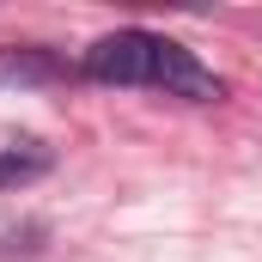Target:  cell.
Instances as JSON below:
<instances>
[{"instance_id": "obj_2", "label": "cell", "mask_w": 262, "mask_h": 262, "mask_svg": "<svg viewBox=\"0 0 262 262\" xmlns=\"http://www.w3.org/2000/svg\"><path fill=\"white\" fill-rule=\"evenodd\" d=\"M67 67L49 49H0V85H49Z\"/></svg>"}, {"instance_id": "obj_3", "label": "cell", "mask_w": 262, "mask_h": 262, "mask_svg": "<svg viewBox=\"0 0 262 262\" xmlns=\"http://www.w3.org/2000/svg\"><path fill=\"white\" fill-rule=\"evenodd\" d=\"M43 171H49V146H37V140L0 146V189H18V183H31Z\"/></svg>"}, {"instance_id": "obj_1", "label": "cell", "mask_w": 262, "mask_h": 262, "mask_svg": "<svg viewBox=\"0 0 262 262\" xmlns=\"http://www.w3.org/2000/svg\"><path fill=\"white\" fill-rule=\"evenodd\" d=\"M79 73L98 79V85H152V92H165V98H189V104L226 98V79H220L213 67H201L195 49L159 37V31H140V25L98 37V43L85 49Z\"/></svg>"}]
</instances>
